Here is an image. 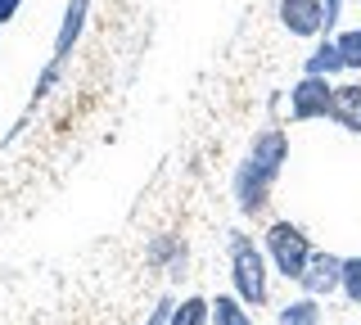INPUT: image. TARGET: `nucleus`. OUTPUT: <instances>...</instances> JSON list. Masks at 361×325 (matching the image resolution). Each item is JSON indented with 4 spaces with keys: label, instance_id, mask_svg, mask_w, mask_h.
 Here are the masks:
<instances>
[{
    "label": "nucleus",
    "instance_id": "obj_9",
    "mask_svg": "<svg viewBox=\"0 0 361 325\" xmlns=\"http://www.w3.org/2000/svg\"><path fill=\"white\" fill-rule=\"evenodd\" d=\"M334 127H343L348 136H361V77H348V82H334Z\"/></svg>",
    "mask_w": 361,
    "mask_h": 325
},
{
    "label": "nucleus",
    "instance_id": "obj_10",
    "mask_svg": "<svg viewBox=\"0 0 361 325\" xmlns=\"http://www.w3.org/2000/svg\"><path fill=\"white\" fill-rule=\"evenodd\" d=\"M302 73H312V77H343L348 68H343V54H338V46H334V37H321L312 46V54L302 59Z\"/></svg>",
    "mask_w": 361,
    "mask_h": 325
},
{
    "label": "nucleus",
    "instance_id": "obj_1",
    "mask_svg": "<svg viewBox=\"0 0 361 325\" xmlns=\"http://www.w3.org/2000/svg\"><path fill=\"white\" fill-rule=\"evenodd\" d=\"M285 163H289V131L285 127L253 131L244 159L235 163V172H231V199H235V212H240V217L262 221L271 212V195H276L280 176H285Z\"/></svg>",
    "mask_w": 361,
    "mask_h": 325
},
{
    "label": "nucleus",
    "instance_id": "obj_17",
    "mask_svg": "<svg viewBox=\"0 0 361 325\" xmlns=\"http://www.w3.org/2000/svg\"><path fill=\"white\" fill-rule=\"evenodd\" d=\"M343 5H348V0H325V37H334L338 18H343Z\"/></svg>",
    "mask_w": 361,
    "mask_h": 325
},
{
    "label": "nucleus",
    "instance_id": "obj_7",
    "mask_svg": "<svg viewBox=\"0 0 361 325\" xmlns=\"http://www.w3.org/2000/svg\"><path fill=\"white\" fill-rule=\"evenodd\" d=\"M276 18L289 37H302V41L325 37V0H280Z\"/></svg>",
    "mask_w": 361,
    "mask_h": 325
},
{
    "label": "nucleus",
    "instance_id": "obj_15",
    "mask_svg": "<svg viewBox=\"0 0 361 325\" xmlns=\"http://www.w3.org/2000/svg\"><path fill=\"white\" fill-rule=\"evenodd\" d=\"M353 307H361V253L357 257H343V289H338Z\"/></svg>",
    "mask_w": 361,
    "mask_h": 325
},
{
    "label": "nucleus",
    "instance_id": "obj_4",
    "mask_svg": "<svg viewBox=\"0 0 361 325\" xmlns=\"http://www.w3.org/2000/svg\"><path fill=\"white\" fill-rule=\"evenodd\" d=\"M262 249L271 257V271H276L280 280H289V285H298V276L307 271V262H312V235L298 226V221H285V217H276V221H267V231H262Z\"/></svg>",
    "mask_w": 361,
    "mask_h": 325
},
{
    "label": "nucleus",
    "instance_id": "obj_16",
    "mask_svg": "<svg viewBox=\"0 0 361 325\" xmlns=\"http://www.w3.org/2000/svg\"><path fill=\"white\" fill-rule=\"evenodd\" d=\"M172 312H176V298H172V294H163V298L154 302V312L145 317V325H172Z\"/></svg>",
    "mask_w": 361,
    "mask_h": 325
},
{
    "label": "nucleus",
    "instance_id": "obj_11",
    "mask_svg": "<svg viewBox=\"0 0 361 325\" xmlns=\"http://www.w3.org/2000/svg\"><path fill=\"white\" fill-rule=\"evenodd\" d=\"M276 325H325V307H321V298L298 294V298L280 302V307H276Z\"/></svg>",
    "mask_w": 361,
    "mask_h": 325
},
{
    "label": "nucleus",
    "instance_id": "obj_8",
    "mask_svg": "<svg viewBox=\"0 0 361 325\" xmlns=\"http://www.w3.org/2000/svg\"><path fill=\"white\" fill-rule=\"evenodd\" d=\"M145 262H149L154 271H163L167 280H185L190 276V244L180 240V235H154V240L145 244Z\"/></svg>",
    "mask_w": 361,
    "mask_h": 325
},
{
    "label": "nucleus",
    "instance_id": "obj_3",
    "mask_svg": "<svg viewBox=\"0 0 361 325\" xmlns=\"http://www.w3.org/2000/svg\"><path fill=\"white\" fill-rule=\"evenodd\" d=\"M86 18H90V0H68V9L59 18V32H54V46H50V59H45V68L37 73V86H32V109H37L41 99H50V91L59 86L63 63L73 59L77 41H82V32H86Z\"/></svg>",
    "mask_w": 361,
    "mask_h": 325
},
{
    "label": "nucleus",
    "instance_id": "obj_18",
    "mask_svg": "<svg viewBox=\"0 0 361 325\" xmlns=\"http://www.w3.org/2000/svg\"><path fill=\"white\" fill-rule=\"evenodd\" d=\"M18 9H23V0H0V27H5L9 18L18 14Z\"/></svg>",
    "mask_w": 361,
    "mask_h": 325
},
{
    "label": "nucleus",
    "instance_id": "obj_13",
    "mask_svg": "<svg viewBox=\"0 0 361 325\" xmlns=\"http://www.w3.org/2000/svg\"><path fill=\"white\" fill-rule=\"evenodd\" d=\"M172 325H212V298L203 294H185L172 312Z\"/></svg>",
    "mask_w": 361,
    "mask_h": 325
},
{
    "label": "nucleus",
    "instance_id": "obj_12",
    "mask_svg": "<svg viewBox=\"0 0 361 325\" xmlns=\"http://www.w3.org/2000/svg\"><path fill=\"white\" fill-rule=\"evenodd\" d=\"M212 325H253V307L235 294H217L212 298Z\"/></svg>",
    "mask_w": 361,
    "mask_h": 325
},
{
    "label": "nucleus",
    "instance_id": "obj_14",
    "mask_svg": "<svg viewBox=\"0 0 361 325\" xmlns=\"http://www.w3.org/2000/svg\"><path fill=\"white\" fill-rule=\"evenodd\" d=\"M334 46H338V54H343V68L348 73H361V27L334 32Z\"/></svg>",
    "mask_w": 361,
    "mask_h": 325
},
{
    "label": "nucleus",
    "instance_id": "obj_6",
    "mask_svg": "<svg viewBox=\"0 0 361 325\" xmlns=\"http://www.w3.org/2000/svg\"><path fill=\"white\" fill-rule=\"evenodd\" d=\"M298 289L302 294H312V298H334L338 289H343V257L330 253V249H316L312 253V262H307V271L298 276Z\"/></svg>",
    "mask_w": 361,
    "mask_h": 325
},
{
    "label": "nucleus",
    "instance_id": "obj_19",
    "mask_svg": "<svg viewBox=\"0 0 361 325\" xmlns=\"http://www.w3.org/2000/svg\"><path fill=\"white\" fill-rule=\"evenodd\" d=\"M357 5H361V0H357Z\"/></svg>",
    "mask_w": 361,
    "mask_h": 325
},
{
    "label": "nucleus",
    "instance_id": "obj_5",
    "mask_svg": "<svg viewBox=\"0 0 361 325\" xmlns=\"http://www.w3.org/2000/svg\"><path fill=\"white\" fill-rule=\"evenodd\" d=\"M334 114V77L302 73L289 86V122H330Z\"/></svg>",
    "mask_w": 361,
    "mask_h": 325
},
{
    "label": "nucleus",
    "instance_id": "obj_2",
    "mask_svg": "<svg viewBox=\"0 0 361 325\" xmlns=\"http://www.w3.org/2000/svg\"><path fill=\"white\" fill-rule=\"evenodd\" d=\"M226 244H231V289L240 294L253 312L271 307V257L262 249V240H253L248 231H226Z\"/></svg>",
    "mask_w": 361,
    "mask_h": 325
}]
</instances>
